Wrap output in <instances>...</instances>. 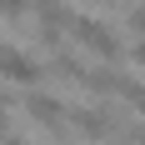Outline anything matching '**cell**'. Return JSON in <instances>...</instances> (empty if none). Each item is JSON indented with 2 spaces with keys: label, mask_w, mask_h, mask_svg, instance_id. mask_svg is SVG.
Here are the masks:
<instances>
[{
  "label": "cell",
  "mask_w": 145,
  "mask_h": 145,
  "mask_svg": "<svg viewBox=\"0 0 145 145\" xmlns=\"http://www.w3.org/2000/svg\"><path fill=\"white\" fill-rule=\"evenodd\" d=\"M70 35H75L80 45H85L90 55H100L105 65H115V60H120V35H115L110 25H105V20H90V15H75V20H70Z\"/></svg>",
  "instance_id": "cell-1"
},
{
  "label": "cell",
  "mask_w": 145,
  "mask_h": 145,
  "mask_svg": "<svg viewBox=\"0 0 145 145\" xmlns=\"http://www.w3.org/2000/svg\"><path fill=\"white\" fill-rule=\"evenodd\" d=\"M65 130L80 135L85 145H100V140H110L115 130H125V125H120L110 110H95V105L85 110V105H80V110H65Z\"/></svg>",
  "instance_id": "cell-2"
},
{
  "label": "cell",
  "mask_w": 145,
  "mask_h": 145,
  "mask_svg": "<svg viewBox=\"0 0 145 145\" xmlns=\"http://www.w3.org/2000/svg\"><path fill=\"white\" fill-rule=\"evenodd\" d=\"M25 120L35 125V130H50V135H65V110L70 105L60 100V95H50V90H30L25 100Z\"/></svg>",
  "instance_id": "cell-3"
},
{
  "label": "cell",
  "mask_w": 145,
  "mask_h": 145,
  "mask_svg": "<svg viewBox=\"0 0 145 145\" xmlns=\"http://www.w3.org/2000/svg\"><path fill=\"white\" fill-rule=\"evenodd\" d=\"M40 75L45 70L20 50V45H0V80H10V85H35Z\"/></svg>",
  "instance_id": "cell-4"
},
{
  "label": "cell",
  "mask_w": 145,
  "mask_h": 145,
  "mask_svg": "<svg viewBox=\"0 0 145 145\" xmlns=\"http://www.w3.org/2000/svg\"><path fill=\"white\" fill-rule=\"evenodd\" d=\"M25 10H35L40 25H55V30H70V20H75L65 0H25Z\"/></svg>",
  "instance_id": "cell-5"
},
{
  "label": "cell",
  "mask_w": 145,
  "mask_h": 145,
  "mask_svg": "<svg viewBox=\"0 0 145 145\" xmlns=\"http://www.w3.org/2000/svg\"><path fill=\"white\" fill-rule=\"evenodd\" d=\"M115 100H125L135 115H145V80H130V75H125V80H120V90H115Z\"/></svg>",
  "instance_id": "cell-6"
},
{
  "label": "cell",
  "mask_w": 145,
  "mask_h": 145,
  "mask_svg": "<svg viewBox=\"0 0 145 145\" xmlns=\"http://www.w3.org/2000/svg\"><path fill=\"white\" fill-rule=\"evenodd\" d=\"M80 70H85V65H80L70 50H55V60H50V75H55V80H80Z\"/></svg>",
  "instance_id": "cell-7"
},
{
  "label": "cell",
  "mask_w": 145,
  "mask_h": 145,
  "mask_svg": "<svg viewBox=\"0 0 145 145\" xmlns=\"http://www.w3.org/2000/svg\"><path fill=\"white\" fill-rule=\"evenodd\" d=\"M125 30H130L135 40H140V35H145V0H140V5H130V10H125Z\"/></svg>",
  "instance_id": "cell-8"
},
{
  "label": "cell",
  "mask_w": 145,
  "mask_h": 145,
  "mask_svg": "<svg viewBox=\"0 0 145 145\" xmlns=\"http://www.w3.org/2000/svg\"><path fill=\"white\" fill-rule=\"evenodd\" d=\"M0 15H5V20H20V15H25V0H0Z\"/></svg>",
  "instance_id": "cell-9"
},
{
  "label": "cell",
  "mask_w": 145,
  "mask_h": 145,
  "mask_svg": "<svg viewBox=\"0 0 145 145\" xmlns=\"http://www.w3.org/2000/svg\"><path fill=\"white\" fill-rule=\"evenodd\" d=\"M130 60H135V65H140V70H145V35H140V40H135V50H130Z\"/></svg>",
  "instance_id": "cell-10"
},
{
  "label": "cell",
  "mask_w": 145,
  "mask_h": 145,
  "mask_svg": "<svg viewBox=\"0 0 145 145\" xmlns=\"http://www.w3.org/2000/svg\"><path fill=\"white\" fill-rule=\"evenodd\" d=\"M125 140H130V145H145V125H135V130L125 135Z\"/></svg>",
  "instance_id": "cell-11"
},
{
  "label": "cell",
  "mask_w": 145,
  "mask_h": 145,
  "mask_svg": "<svg viewBox=\"0 0 145 145\" xmlns=\"http://www.w3.org/2000/svg\"><path fill=\"white\" fill-rule=\"evenodd\" d=\"M0 145H30V140H20V135H5V140H0Z\"/></svg>",
  "instance_id": "cell-12"
},
{
  "label": "cell",
  "mask_w": 145,
  "mask_h": 145,
  "mask_svg": "<svg viewBox=\"0 0 145 145\" xmlns=\"http://www.w3.org/2000/svg\"><path fill=\"white\" fill-rule=\"evenodd\" d=\"M95 5H110V0H95Z\"/></svg>",
  "instance_id": "cell-13"
}]
</instances>
